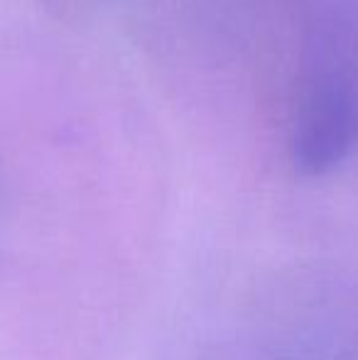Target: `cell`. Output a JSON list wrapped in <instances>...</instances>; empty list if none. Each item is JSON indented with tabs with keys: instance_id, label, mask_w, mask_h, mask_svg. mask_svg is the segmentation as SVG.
I'll return each instance as SVG.
<instances>
[{
	"instance_id": "6da1fadb",
	"label": "cell",
	"mask_w": 358,
	"mask_h": 360,
	"mask_svg": "<svg viewBox=\"0 0 358 360\" xmlns=\"http://www.w3.org/2000/svg\"><path fill=\"white\" fill-rule=\"evenodd\" d=\"M358 145V86L344 72L309 81L290 133V160L305 176L336 169Z\"/></svg>"
}]
</instances>
